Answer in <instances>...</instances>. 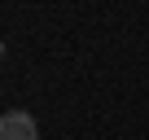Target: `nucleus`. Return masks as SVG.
<instances>
[{
  "label": "nucleus",
  "instance_id": "f257e3e1",
  "mask_svg": "<svg viewBox=\"0 0 149 140\" xmlns=\"http://www.w3.org/2000/svg\"><path fill=\"white\" fill-rule=\"evenodd\" d=\"M0 140H40V127L26 110H9L0 114Z\"/></svg>",
  "mask_w": 149,
  "mask_h": 140
},
{
  "label": "nucleus",
  "instance_id": "f03ea898",
  "mask_svg": "<svg viewBox=\"0 0 149 140\" xmlns=\"http://www.w3.org/2000/svg\"><path fill=\"white\" fill-rule=\"evenodd\" d=\"M0 57H5V44H0Z\"/></svg>",
  "mask_w": 149,
  "mask_h": 140
}]
</instances>
